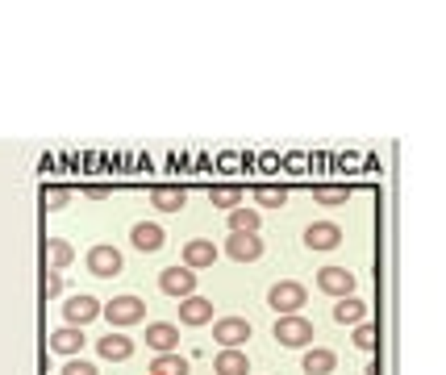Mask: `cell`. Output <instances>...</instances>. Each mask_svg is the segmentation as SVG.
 I'll use <instances>...</instances> for the list:
<instances>
[{"mask_svg": "<svg viewBox=\"0 0 446 375\" xmlns=\"http://www.w3.org/2000/svg\"><path fill=\"white\" fill-rule=\"evenodd\" d=\"M317 288L333 300H342V296H355V276L347 267H325V271H317Z\"/></svg>", "mask_w": 446, "mask_h": 375, "instance_id": "obj_5", "label": "cell"}, {"mask_svg": "<svg viewBox=\"0 0 446 375\" xmlns=\"http://www.w3.org/2000/svg\"><path fill=\"white\" fill-rule=\"evenodd\" d=\"M304 246L309 250H333V246H342V229L333 221H313V225H304Z\"/></svg>", "mask_w": 446, "mask_h": 375, "instance_id": "obj_9", "label": "cell"}, {"mask_svg": "<svg viewBox=\"0 0 446 375\" xmlns=\"http://www.w3.org/2000/svg\"><path fill=\"white\" fill-rule=\"evenodd\" d=\"M96 354H100L104 363H126V358L134 354V338H126V334H104V338L96 342Z\"/></svg>", "mask_w": 446, "mask_h": 375, "instance_id": "obj_14", "label": "cell"}, {"mask_svg": "<svg viewBox=\"0 0 446 375\" xmlns=\"http://www.w3.org/2000/svg\"><path fill=\"white\" fill-rule=\"evenodd\" d=\"M159 288L167 292V296H192L196 292V271H188L184 263H175V267H167V271H159Z\"/></svg>", "mask_w": 446, "mask_h": 375, "instance_id": "obj_7", "label": "cell"}, {"mask_svg": "<svg viewBox=\"0 0 446 375\" xmlns=\"http://www.w3.org/2000/svg\"><path fill=\"white\" fill-rule=\"evenodd\" d=\"M226 255L238 259V263H255L263 255V242H259V233H230L226 238Z\"/></svg>", "mask_w": 446, "mask_h": 375, "instance_id": "obj_11", "label": "cell"}, {"mask_svg": "<svg viewBox=\"0 0 446 375\" xmlns=\"http://www.w3.org/2000/svg\"><path fill=\"white\" fill-rule=\"evenodd\" d=\"M355 346H359V350H376V329H371L367 321L355 325Z\"/></svg>", "mask_w": 446, "mask_h": 375, "instance_id": "obj_28", "label": "cell"}, {"mask_svg": "<svg viewBox=\"0 0 446 375\" xmlns=\"http://www.w3.org/2000/svg\"><path fill=\"white\" fill-rule=\"evenodd\" d=\"M84 342H88V338H84L79 325H59V329L50 334V350L63 354V358H75V354L84 350Z\"/></svg>", "mask_w": 446, "mask_h": 375, "instance_id": "obj_13", "label": "cell"}, {"mask_svg": "<svg viewBox=\"0 0 446 375\" xmlns=\"http://www.w3.org/2000/svg\"><path fill=\"white\" fill-rule=\"evenodd\" d=\"M209 200H213L217 209H238V204H242V188H238V184H213V188H209Z\"/></svg>", "mask_w": 446, "mask_h": 375, "instance_id": "obj_23", "label": "cell"}, {"mask_svg": "<svg viewBox=\"0 0 446 375\" xmlns=\"http://www.w3.org/2000/svg\"><path fill=\"white\" fill-rule=\"evenodd\" d=\"M255 200H259V204H267V209H275V204H284V200H288V188H259V192H255Z\"/></svg>", "mask_w": 446, "mask_h": 375, "instance_id": "obj_27", "label": "cell"}, {"mask_svg": "<svg viewBox=\"0 0 446 375\" xmlns=\"http://www.w3.org/2000/svg\"><path fill=\"white\" fill-rule=\"evenodd\" d=\"M100 317H108V325L113 329H126V325H138L146 321V300L142 296H113L108 305H100Z\"/></svg>", "mask_w": 446, "mask_h": 375, "instance_id": "obj_1", "label": "cell"}, {"mask_svg": "<svg viewBox=\"0 0 446 375\" xmlns=\"http://www.w3.org/2000/svg\"><path fill=\"white\" fill-rule=\"evenodd\" d=\"M100 317V300L96 296H88V292H79V296H71L67 305H63V325H88V321H96Z\"/></svg>", "mask_w": 446, "mask_h": 375, "instance_id": "obj_8", "label": "cell"}, {"mask_svg": "<svg viewBox=\"0 0 446 375\" xmlns=\"http://www.w3.org/2000/svg\"><path fill=\"white\" fill-rule=\"evenodd\" d=\"M84 263L96 280H113V276H122V250L108 246V242H96V246H88Z\"/></svg>", "mask_w": 446, "mask_h": 375, "instance_id": "obj_4", "label": "cell"}, {"mask_svg": "<svg viewBox=\"0 0 446 375\" xmlns=\"http://www.w3.org/2000/svg\"><path fill=\"white\" fill-rule=\"evenodd\" d=\"M146 346H151L155 354H171V350L180 346V329H175L171 321H151V325H146Z\"/></svg>", "mask_w": 446, "mask_h": 375, "instance_id": "obj_12", "label": "cell"}, {"mask_svg": "<svg viewBox=\"0 0 446 375\" xmlns=\"http://www.w3.org/2000/svg\"><path fill=\"white\" fill-rule=\"evenodd\" d=\"M213 371H217V375H251V358H246V350L221 346L217 358H213Z\"/></svg>", "mask_w": 446, "mask_h": 375, "instance_id": "obj_15", "label": "cell"}, {"mask_svg": "<svg viewBox=\"0 0 446 375\" xmlns=\"http://www.w3.org/2000/svg\"><path fill=\"white\" fill-rule=\"evenodd\" d=\"M333 321H338V325H359V321H367V300L342 296L338 305H333Z\"/></svg>", "mask_w": 446, "mask_h": 375, "instance_id": "obj_19", "label": "cell"}, {"mask_svg": "<svg viewBox=\"0 0 446 375\" xmlns=\"http://www.w3.org/2000/svg\"><path fill=\"white\" fill-rule=\"evenodd\" d=\"M213 342L238 350L242 342H251V321H242V317H221V321H213Z\"/></svg>", "mask_w": 446, "mask_h": 375, "instance_id": "obj_6", "label": "cell"}, {"mask_svg": "<svg viewBox=\"0 0 446 375\" xmlns=\"http://www.w3.org/2000/svg\"><path fill=\"white\" fill-rule=\"evenodd\" d=\"M151 375H188V358L184 354H159L155 363H151Z\"/></svg>", "mask_w": 446, "mask_h": 375, "instance_id": "obj_24", "label": "cell"}, {"mask_svg": "<svg viewBox=\"0 0 446 375\" xmlns=\"http://www.w3.org/2000/svg\"><path fill=\"white\" fill-rule=\"evenodd\" d=\"M130 242H134V250H142V255H155V250L163 246V225H155V221H138V225L130 229Z\"/></svg>", "mask_w": 446, "mask_h": 375, "instance_id": "obj_17", "label": "cell"}, {"mask_svg": "<svg viewBox=\"0 0 446 375\" xmlns=\"http://www.w3.org/2000/svg\"><path fill=\"white\" fill-rule=\"evenodd\" d=\"M46 259H50V271H63L75 259V246L63 242V238H46Z\"/></svg>", "mask_w": 446, "mask_h": 375, "instance_id": "obj_21", "label": "cell"}, {"mask_svg": "<svg viewBox=\"0 0 446 375\" xmlns=\"http://www.w3.org/2000/svg\"><path fill=\"white\" fill-rule=\"evenodd\" d=\"M42 204H46V213H59V209H67V204H71V188H63V184H50V188L42 192Z\"/></svg>", "mask_w": 446, "mask_h": 375, "instance_id": "obj_25", "label": "cell"}, {"mask_svg": "<svg viewBox=\"0 0 446 375\" xmlns=\"http://www.w3.org/2000/svg\"><path fill=\"white\" fill-rule=\"evenodd\" d=\"M63 375H96V367L88 358H67L63 363Z\"/></svg>", "mask_w": 446, "mask_h": 375, "instance_id": "obj_30", "label": "cell"}, {"mask_svg": "<svg viewBox=\"0 0 446 375\" xmlns=\"http://www.w3.org/2000/svg\"><path fill=\"white\" fill-rule=\"evenodd\" d=\"M347 196H351V188H333V184H317L313 188L317 204H347Z\"/></svg>", "mask_w": 446, "mask_h": 375, "instance_id": "obj_26", "label": "cell"}, {"mask_svg": "<svg viewBox=\"0 0 446 375\" xmlns=\"http://www.w3.org/2000/svg\"><path fill=\"white\" fill-rule=\"evenodd\" d=\"M300 367H304V375H329L333 367H338V354H333L329 346H309Z\"/></svg>", "mask_w": 446, "mask_h": 375, "instance_id": "obj_18", "label": "cell"}, {"mask_svg": "<svg viewBox=\"0 0 446 375\" xmlns=\"http://www.w3.org/2000/svg\"><path fill=\"white\" fill-rule=\"evenodd\" d=\"M151 204L163 213H180L188 204V188H151Z\"/></svg>", "mask_w": 446, "mask_h": 375, "instance_id": "obj_20", "label": "cell"}, {"mask_svg": "<svg viewBox=\"0 0 446 375\" xmlns=\"http://www.w3.org/2000/svg\"><path fill=\"white\" fill-rule=\"evenodd\" d=\"M259 209H230V233H259Z\"/></svg>", "mask_w": 446, "mask_h": 375, "instance_id": "obj_22", "label": "cell"}, {"mask_svg": "<svg viewBox=\"0 0 446 375\" xmlns=\"http://www.w3.org/2000/svg\"><path fill=\"white\" fill-rule=\"evenodd\" d=\"M42 292H46V300L63 296V276H59V271H46V280H42Z\"/></svg>", "mask_w": 446, "mask_h": 375, "instance_id": "obj_29", "label": "cell"}, {"mask_svg": "<svg viewBox=\"0 0 446 375\" xmlns=\"http://www.w3.org/2000/svg\"><path fill=\"white\" fill-rule=\"evenodd\" d=\"M275 342L288 346V350H300V346H313V321H304L300 313H288V317H275Z\"/></svg>", "mask_w": 446, "mask_h": 375, "instance_id": "obj_2", "label": "cell"}, {"mask_svg": "<svg viewBox=\"0 0 446 375\" xmlns=\"http://www.w3.org/2000/svg\"><path fill=\"white\" fill-rule=\"evenodd\" d=\"M213 263H217V246H213L209 238L184 242V267H188V271H204V267H213Z\"/></svg>", "mask_w": 446, "mask_h": 375, "instance_id": "obj_10", "label": "cell"}, {"mask_svg": "<svg viewBox=\"0 0 446 375\" xmlns=\"http://www.w3.org/2000/svg\"><path fill=\"white\" fill-rule=\"evenodd\" d=\"M180 321L184 325H209L213 321V300H204V296H184L180 300Z\"/></svg>", "mask_w": 446, "mask_h": 375, "instance_id": "obj_16", "label": "cell"}, {"mask_svg": "<svg viewBox=\"0 0 446 375\" xmlns=\"http://www.w3.org/2000/svg\"><path fill=\"white\" fill-rule=\"evenodd\" d=\"M84 196H92V200H104V196H108V188H104V184H88V188H84Z\"/></svg>", "mask_w": 446, "mask_h": 375, "instance_id": "obj_31", "label": "cell"}, {"mask_svg": "<svg viewBox=\"0 0 446 375\" xmlns=\"http://www.w3.org/2000/svg\"><path fill=\"white\" fill-rule=\"evenodd\" d=\"M304 300H309V292H304V284H296V280H280V284H271V288H267V305H271L280 317L300 313V309H304Z\"/></svg>", "mask_w": 446, "mask_h": 375, "instance_id": "obj_3", "label": "cell"}]
</instances>
